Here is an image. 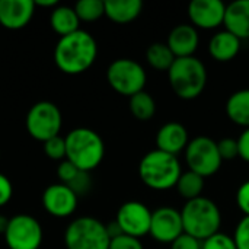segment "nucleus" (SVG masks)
Instances as JSON below:
<instances>
[{"instance_id":"5","label":"nucleus","mask_w":249,"mask_h":249,"mask_svg":"<svg viewBox=\"0 0 249 249\" xmlns=\"http://www.w3.org/2000/svg\"><path fill=\"white\" fill-rule=\"evenodd\" d=\"M168 79L178 98L191 101L204 92L207 85V69L204 63L194 55L177 58L168 71Z\"/></svg>"},{"instance_id":"40","label":"nucleus","mask_w":249,"mask_h":249,"mask_svg":"<svg viewBox=\"0 0 249 249\" xmlns=\"http://www.w3.org/2000/svg\"><path fill=\"white\" fill-rule=\"evenodd\" d=\"M7 226H9V219L3 214H0V233L4 235V232L7 231Z\"/></svg>"},{"instance_id":"28","label":"nucleus","mask_w":249,"mask_h":249,"mask_svg":"<svg viewBox=\"0 0 249 249\" xmlns=\"http://www.w3.org/2000/svg\"><path fill=\"white\" fill-rule=\"evenodd\" d=\"M201 249H238L235 245L233 236L217 232L216 235L203 241Z\"/></svg>"},{"instance_id":"11","label":"nucleus","mask_w":249,"mask_h":249,"mask_svg":"<svg viewBox=\"0 0 249 249\" xmlns=\"http://www.w3.org/2000/svg\"><path fill=\"white\" fill-rule=\"evenodd\" d=\"M152 213L153 212H150L146 204L133 200L124 203L118 209L115 222L118 223L124 235L140 239L150 232Z\"/></svg>"},{"instance_id":"37","label":"nucleus","mask_w":249,"mask_h":249,"mask_svg":"<svg viewBox=\"0 0 249 249\" xmlns=\"http://www.w3.org/2000/svg\"><path fill=\"white\" fill-rule=\"evenodd\" d=\"M238 150L239 158L249 163V128H245L238 137Z\"/></svg>"},{"instance_id":"4","label":"nucleus","mask_w":249,"mask_h":249,"mask_svg":"<svg viewBox=\"0 0 249 249\" xmlns=\"http://www.w3.org/2000/svg\"><path fill=\"white\" fill-rule=\"evenodd\" d=\"M181 219L184 233L201 242L216 235L222 225V213L219 206L213 200L203 196L184 204Z\"/></svg>"},{"instance_id":"21","label":"nucleus","mask_w":249,"mask_h":249,"mask_svg":"<svg viewBox=\"0 0 249 249\" xmlns=\"http://www.w3.org/2000/svg\"><path fill=\"white\" fill-rule=\"evenodd\" d=\"M226 114L236 125L249 128V89L236 90L228 98Z\"/></svg>"},{"instance_id":"1","label":"nucleus","mask_w":249,"mask_h":249,"mask_svg":"<svg viewBox=\"0 0 249 249\" xmlns=\"http://www.w3.org/2000/svg\"><path fill=\"white\" fill-rule=\"evenodd\" d=\"M98 55L96 39L85 29L60 36L54 48V61L66 74H80L92 67Z\"/></svg>"},{"instance_id":"12","label":"nucleus","mask_w":249,"mask_h":249,"mask_svg":"<svg viewBox=\"0 0 249 249\" xmlns=\"http://www.w3.org/2000/svg\"><path fill=\"white\" fill-rule=\"evenodd\" d=\"M184 233L181 210L169 206L156 209L152 213V223L149 235L160 244H172Z\"/></svg>"},{"instance_id":"24","label":"nucleus","mask_w":249,"mask_h":249,"mask_svg":"<svg viewBox=\"0 0 249 249\" xmlns=\"http://www.w3.org/2000/svg\"><path fill=\"white\" fill-rule=\"evenodd\" d=\"M130 111L139 121H149L156 114V101L150 93L142 90L130 98Z\"/></svg>"},{"instance_id":"30","label":"nucleus","mask_w":249,"mask_h":249,"mask_svg":"<svg viewBox=\"0 0 249 249\" xmlns=\"http://www.w3.org/2000/svg\"><path fill=\"white\" fill-rule=\"evenodd\" d=\"M217 147H219V153H220V156H222L223 160H232V159H235V158L239 156L238 139L225 137L220 142H217Z\"/></svg>"},{"instance_id":"18","label":"nucleus","mask_w":249,"mask_h":249,"mask_svg":"<svg viewBox=\"0 0 249 249\" xmlns=\"http://www.w3.org/2000/svg\"><path fill=\"white\" fill-rule=\"evenodd\" d=\"M226 31L232 32L241 41L249 39V0H236L226 6Z\"/></svg>"},{"instance_id":"13","label":"nucleus","mask_w":249,"mask_h":249,"mask_svg":"<svg viewBox=\"0 0 249 249\" xmlns=\"http://www.w3.org/2000/svg\"><path fill=\"white\" fill-rule=\"evenodd\" d=\"M79 196L66 184H51L42 193V206L54 217H69L76 212Z\"/></svg>"},{"instance_id":"3","label":"nucleus","mask_w":249,"mask_h":249,"mask_svg":"<svg viewBox=\"0 0 249 249\" xmlns=\"http://www.w3.org/2000/svg\"><path fill=\"white\" fill-rule=\"evenodd\" d=\"M66 159L83 172L96 169L105 156L102 137L88 127L73 128L66 137Z\"/></svg>"},{"instance_id":"6","label":"nucleus","mask_w":249,"mask_h":249,"mask_svg":"<svg viewBox=\"0 0 249 249\" xmlns=\"http://www.w3.org/2000/svg\"><path fill=\"white\" fill-rule=\"evenodd\" d=\"M109 244L111 238L107 232V225L90 216L74 219L64 232L67 249H109Z\"/></svg>"},{"instance_id":"32","label":"nucleus","mask_w":249,"mask_h":249,"mask_svg":"<svg viewBox=\"0 0 249 249\" xmlns=\"http://www.w3.org/2000/svg\"><path fill=\"white\" fill-rule=\"evenodd\" d=\"M109 249H144L140 239L128 236V235H120L114 239H111Z\"/></svg>"},{"instance_id":"17","label":"nucleus","mask_w":249,"mask_h":249,"mask_svg":"<svg viewBox=\"0 0 249 249\" xmlns=\"http://www.w3.org/2000/svg\"><path fill=\"white\" fill-rule=\"evenodd\" d=\"M166 44L177 58L191 57L198 48L200 36L193 25L181 23L169 32Z\"/></svg>"},{"instance_id":"15","label":"nucleus","mask_w":249,"mask_h":249,"mask_svg":"<svg viewBox=\"0 0 249 249\" xmlns=\"http://www.w3.org/2000/svg\"><path fill=\"white\" fill-rule=\"evenodd\" d=\"M34 12L32 0H0V25L7 29H20L29 23Z\"/></svg>"},{"instance_id":"19","label":"nucleus","mask_w":249,"mask_h":249,"mask_svg":"<svg viewBox=\"0 0 249 249\" xmlns=\"http://www.w3.org/2000/svg\"><path fill=\"white\" fill-rule=\"evenodd\" d=\"M242 41L229 31L216 32L209 41V54L212 58L220 63L233 60L241 51Z\"/></svg>"},{"instance_id":"23","label":"nucleus","mask_w":249,"mask_h":249,"mask_svg":"<svg viewBox=\"0 0 249 249\" xmlns=\"http://www.w3.org/2000/svg\"><path fill=\"white\" fill-rule=\"evenodd\" d=\"M146 60L152 69L158 71H169L177 57L166 42H153L146 51Z\"/></svg>"},{"instance_id":"22","label":"nucleus","mask_w":249,"mask_h":249,"mask_svg":"<svg viewBox=\"0 0 249 249\" xmlns=\"http://www.w3.org/2000/svg\"><path fill=\"white\" fill-rule=\"evenodd\" d=\"M50 23L54 32H57L60 36L70 35L76 31H79L80 19L77 18L74 7L70 6H57L53 9L50 16Z\"/></svg>"},{"instance_id":"7","label":"nucleus","mask_w":249,"mask_h":249,"mask_svg":"<svg viewBox=\"0 0 249 249\" xmlns=\"http://www.w3.org/2000/svg\"><path fill=\"white\" fill-rule=\"evenodd\" d=\"M107 80L117 93L131 98L144 90L147 74L136 60L117 58L107 69Z\"/></svg>"},{"instance_id":"33","label":"nucleus","mask_w":249,"mask_h":249,"mask_svg":"<svg viewBox=\"0 0 249 249\" xmlns=\"http://www.w3.org/2000/svg\"><path fill=\"white\" fill-rule=\"evenodd\" d=\"M203 242L187 235L182 233L179 238H177L172 244H171V249H201Z\"/></svg>"},{"instance_id":"2","label":"nucleus","mask_w":249,"mask_h":249,"mask_svg":"<svg viewBox=\"0 0 249 249\" xmlns=\"http://www.w3.org/2000/svg\"><path fill=\"white\" fill-rule=\"evenodd\" d=\"M182 175L178 156L162 150H150L139 163V177L142 182L153 191H168L177 187Z\"/></svg>"},{"instance_id":"20","label":"nucleus","mask_w":249,"mask_h":249,"mask_svg":"<svg viewBox=\"0 0 249 249\" xmlns=\"http://www.w3.org/2000/svg\"><path fill=\"white\" fill-rule=\"evenodd\" d=\"M142 9V0H105V16L120 25L136 20Z\"/></svg>"},{"instance_id":"14","label":"nucleus","mask_w":249,"mask_h":249,"mask_svg":"<svg viewBox=\"0 0 249 249\" xmlns=\"http://www.w3.org/2000/svg\"><path fill=\"white\" fill-rule=\"evenodd\" d=\"M226 4L222 0H193L188 4V18L194 28L216 29L225 22Z\"/></svg>"},{"instance_id":"38","label":"nucleus","mask_w":249,"mask_h":249,"mask_svg":"<svg viewBox=\"0 0 249 249\" xmlns=\"http://www.w3.org/2000/svg\"><path fill=\"white\" fill-rule=\"evenodd\" d=\"M107 232H108V235H109L111 239H114V238L123 235V231H121V228L118 226V223H117L115 220L111 222L109 225H107Z\"/></svg>"},{"instance_id":"25","label":"nucleus","mask_w":249,"mask_h":249,"mask_svg":"<svg viewBox=\"0 0 249 249\" xmlns=\"http://www.w3.org/2000/svg\"><path fill=\"white\" fill-rule=\"evenodd\" d=\"M175 188H177L178 194L182 198H185L187 201L198 198V197H201V193L204 190V178L191 171L182 172Z\"/></svg>"},{"instance_id":"26","label":"nucleus","mask_w":249,"mask_h":249,"mask_svg":"<svg viewBox=\"0 0 249 249\" xmlns=\"http://www.w3.org/2000/svg\"><path fill=\"white\" fill-rule=\"evenodd\" d=\"M74 12L80 20L93 22L105 15V1H102V0H80L74 4Z\"/></svg>"},{"instance_id":"9","label":"nucleus","mask_w":249,"mask_h":249,"mask_svg":"<svg viewBox=\"0 0 249 249\" xmlns=\"http://www.w3.org/2000/svg\"><path fill=\"white\" fill-rule=\"evenodd\" d=\"M26 130L31 137L45 143L58 136L63 124L60 108L50 101H39L31 107L26 114Z\"/></svg>"},{"instance_id":"35","label":"nucleus","mask_w":249,"mask_h":249,"mask_svg":"<svg viewBox=\"0 0 249 249\" xmlns=\"http://www.w3.org/2000/svg\"><path fill=\"white\" fill-rule=\"evenodd\" d=\"M236 204L239 210L249 216V181H245L236 191Z\"/></svg>"},{"instance_id":"16","label":"nucleus","mask_w":249,"mask_h":249,"mask_svg":"<svg viewBox=\"0 0 249 249\" xmlns=\"http://www.w3.org/2000/svg\"><path fill=\"white\" fill-rule=\"evenodd\" d=\"M188 143H190L188 131L181 123H175V121L166 123L159 128L156 134L158 150H162L174 156H178L181 152H185Z\"/></svg>"},{"instance_id":"34","label":"nucleus","mask_w":249,"mask_h":249,"mask_svg":"<svg viewBox=\"0 0 249 249\" xmlns=\"http://www.w3.org/2000/svg\"><path fill=\"white\" fill-rule=\"evenodd\" d=\"M90 184H92V181H90L89 172L80 171V174L74 178V181L71 184H69L67 187H70L79 196V194H85L90 188Z\"/></svg>"},{"instance_id":"31","label":"nucleus","mask_w":249,"mask_h":249,"mask_svg":"<svg viewBox=\"0 0 249 249\" xmlns=\"http://www.w3.org/2000/svg\"><path fill=\"white\" fill-rule=\"evenodd\" d=\"M80 174V169L77 166H74L71 162H69L67 159L60 162V165L57 166V175L61 181V184H71L74 181V178Z\"/></svg>"},{"instance_id":"8","label":"nucleus","mask_w":249,"mask_h":249,"mask_svg":"<svg viewBox=\"0 0 249 249\" xmlns=\"http://www.w3.org/2000/svg\"><path fill=\"white\" fill-rule=\"evenodd\" d=\"M184 153L188 171L196 172L204 179L217 174L223 162L219 153L217 142L207 136H197L190 140Z\"/></svg>"},{"instance_id":"10","label":"nucleus","mask_w":249,"mask_h":249,"mask_svg":"<svg viewBox=\"0 0 249 249\" xmlns=\"http://www.w3.org/2000/svg\"><path fill=\"white\" fill-rule=\"evenodd\" d=\"M4 242L9 249H39L42 244V226L29 214H16L9 219Z\"/></svg>"},{"instance_id":"29","label":"nucleus","mask_w":249,"mask_h":249,"mask_svg":"<svg viewBox=\"0 0 249 249\" xmlns=\"http://www.w3.org/2000/svg\"><path fill=\"white\" fill-rule=\"evenodd\" d=\"M233 241L238 249H249V216H244L236 225Z\"/></svg>"},{"instance_id":"39","label":"nucleus","mask_w":249,"mask_h":249,"mask_svg":"<svg viewBox=\"0 0 249 249\" xmlns=\"http://www.w3.org/2000/svg\"><path fill=\"white\" fill-rule=\"evenodd\" d=\"M34 4L41 7H57L58 0H34Z\"/></svg>"},{"instance_id":"36","label":"nucleus","mask_w":249,"mask_h":249,"mask_svg":"<svg viewBox=\"0 0 249 249\" xmlns=\"http://www.w3.org/2000/svg\"><path fill=\"white\" fill-rule=\"evenodd\" d=\"M13 196V185L10 179L0 172V207L7 204Z\"/></svg>"},{"instance_id":"27","label":"nucleus","mask_w":249,"mask_h":249,"mask_svg":"<svg viewBox=\"0 0 249 249\" xmlns=\"http://www.w3.org/2000/svg\"><path fill=\"white\" fill-rule=\"evenodd\" d=\"M45 155L53 160H60L66 158V139L61 136H55L44 143Z\"/></svg>"}]
</instances>
